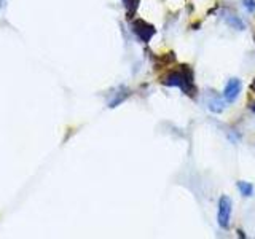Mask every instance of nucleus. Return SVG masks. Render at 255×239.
<instances>
[{
    "label": "nucleus",
    "instance_id": "2",
    "mask_svg": "<svg viewBox=\"0 0 255 239\" xmlns=\"http://www.w3.org/2000/svg\"><path fill=\"white\" fill-rule=\"evenodd\" d=\"M231 212H233V201L231 198L223 195L219 199V211H217V223L222 230H230L231 225Z\"/></svg>",
    "mask_w": 255,
    "mask_h": 239
},
{
    "label": "nucleus",
    "instance_id": "4",
    "mask_svg": "<svg viewBox=\"0 0 255 239\" xmlns=\"http://www.w3.org/2000/svg\"><path fill=\"white\" fill-rule=\"evenodd\" d=\"M204 104L207 106L212 114H222L227 107V101L223 99V96H219L215 91H207L204 96Z\"/></svg>",
    "mask_w": 255,
    "mask_h": 239
},
{
    "label": "nucleus",
    "instance_id": "3",
    "mask_svg": "<svg viewBox=\"0 0 255 239\" xmlns=\"http://www.w3.org/2000/svg\"><path fill=\"white\" fill-rule=\"evenodd\" d=\"M132 30H134V34L137 35L143 43L150 42L151 37L156 34V29L151 26V24L145 22L143 19H135L132 22Z\"/></svg>",
    "mask_w": 255,
    "mask_h": 239
},
{
    "label": "nucleus",
    "instance_id": "9",
    "mask_svg": "<svg viewBox=\"0 0 255 239\" xmlns=\"http://www.w3.org/2000/svg\"><path fill=\"white\" fill-rule=\"evenodd\" d=\"M243 6L246 8L247 13H251V14L255 13V0H243Z\"/></svg>",
    "mask_w": 255,
    "mask_h": 239
},
{
    "label": "nucleus",
    "instance_id": "1",
    "mask_svg": "<svg viewBox=\"0 0 255 239\" xmlns=\"http://www.w3.org/2000/svg\"><path fill=\"white\" fill-rule=\"evenodd\" d=\"M161 83L164 86L171 88H180L183 94L195 98L196 96V85H195V75L190 66H180L179 69L169 70L167 74L161 78Z\"/></svg>",
    "mask_w": 255,
    "mask_h": 239
},
{
    "label": "nucleus",
    "instance_id": "10",
    "mask_svg": "<svg viewBox=\"0 0 255 239\" xmlns=\"http://www.w3.org/2000/svg\"><path fill=\"white\" fill-rule=\"evenodd\" d=\"M251 90H252V93H255V80H254L252 85H251Z\"/></svg>",
    "mask_w": 255,
    "mask_h": 239
},
{
    "label": "nucleus",
    "instance_id": "6",
    "mask_svg": "<svg viewBox=\"0 0 255 239\" xmlns=\"http://www.w3.org/2000/svg\"><path fill=\"white\" fill-rule=\"evenodd\" d=\"M222 19L225 21V24L228 27L235 29V30H246V22L239 14H236L235 11L231 10H225L223 11Z\"/></svg>",
    "mask_w": 255,
    "mask_h": 239
},
{
    "label": "nucleus",
    "instance_id": "8",
    "mask_svg": "<svg viewBox=\"0 0 255 239\" xmlns=\"http://www.w3.org/2000/svg\"><path fill=\"white\" fill-rule=\"evenodd\" d=\"M125 5H126V10L129 14H132L135 11V8H137V2L139 0H123Z\"/></svg>",
    "mask_w": 255,
    "mask_h": 239
},
{
    "label": "nucleus",
    "instance_id": "7",
    "mask_svg": "<svg viewBox=\"0 0 255 239\" xmlns=\"http://www.w3.org/2000/svg\"><path fill=\"white\" fill-rule=\"evenodd\" d=\"M236 187L239 190V193L244 198H251L254 195V185L251 182H244V180H239L236 182Z\"/></svg>",
    "mask_w": 255,
    "mask_h": 239
},
{
    "label": "nucleus",
    "instance_id": "5",
    "mask_svg": "<svg viewBox=\"0 0 255 239\" xmlns=\"http://www.w3.org/2000/svg\"><path fill=\"white\" fill-rule=\"evenodd\" d=\"M241 90H243L241 80H239V78H230L227 82V85H225V88H223L222 96H223V99H225L227 102L231 104V102H235L238 99V96H239V93H241Z\"/></svg>",
    "mask_w": 255,
    "mask_h": 239
},
{
    "label": "nucleus",
    "instance_id": "11",
    "mask_svg": "<svg viewBox=\"0 0 255 239\" xmlns=\"http://www.w3.org/2000/svg\"><path fill=\"white\" fill-rule=\"evenodd\" d=\"M252 110H254V112H255V104H254V106H252Z\"/></svg>",
    "mask_w": 255,
    "mask_h": 239
}]
</instances>
